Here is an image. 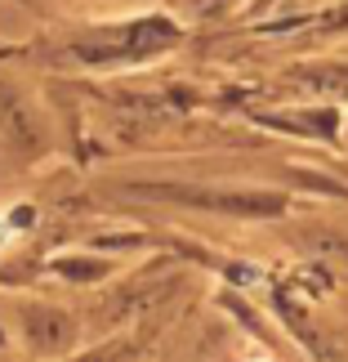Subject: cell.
I'll use <instances>...</instances> for the list:
<instances>
[{
    "instance_id": "obj_2",
    "label": "cell",
    "mask_w": 348,
    "mask_h": 362,
    "mask_svg": "<svg viewBox=\"0 0 348 362\" xmlns=\"http://www.w3.org/2000/svg\"><path fill=\"white\" fill-rule=\"evenodd\" d=\"M27 340H32V349L40 354H63L67 344H72V322H67V313L59 309H27Z\"/></svg>"
},
{
    "instance_id": "obj_4",
    "label": "cell",
    "mask_w": 348,
    "mask_h": 362,
    "mask_svg": "<svg viewBox=\"0 0 348 362\" xmlns=\"http://www.w3.org/2000/svg\"><path fill=\"white\" fill-rule=\"evenodd\" d=\"M0 238H5V224H0Z\"/></svg>"
},
{
    "instance_id": "obj_3",
    "label": "cell",
    "mask_w": 348,
    "mask_h": 362,
    "mask_svg": "<svg viewBox=\"0 0 348 362\" xmlns=\"http://www.w3.org/2000/svg\"><path fill=\"white\" fill-rule=\"evenodd\" d=\"M330 23H335V27H348V5H344V9H335V13H330Z\"/></svg>"
},
{
    "instance_id": "obj_1",
    "label": "cell",
    "mask_w": 348,
    "mask_h": 362,
    "mask_svg": "<svg viewBox=\"0 0 348 362\" xmlns=\"http://www.w3.org/2000/svg\"><path fill=\"white\" fill-rule=\"evenodd\" d=\"M179 40V27L165 18H138V23H112L72 40V54L90 67H116V63H138L148 54H161Z\"/></svg>"
}]
</instances>
